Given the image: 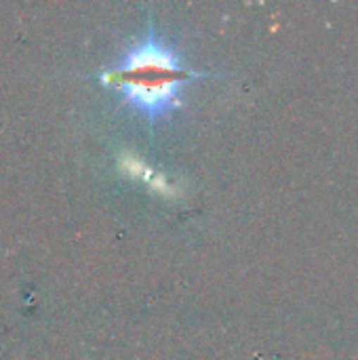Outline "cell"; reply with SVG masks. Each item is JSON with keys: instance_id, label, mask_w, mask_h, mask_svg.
Listing matches in <instances>:
<instances>
[{"instance_id": "cell-1", "label": "cell", "mask_w": 358, "mask_h": 360, "mask_svg": "<svg viewBox=\"0 0 358 360\" xmlns=\"http://www.w3.org/2000/svg\"><path fill=\"white\" fill-rule=\"evenodd\" d=\"M207 74L184 65L181 57L152 30L131 46L116 68L101 72V82L116 89L122 99L148 120H158L181 105L184 89Z\"/></svg>"}]
</instances>
